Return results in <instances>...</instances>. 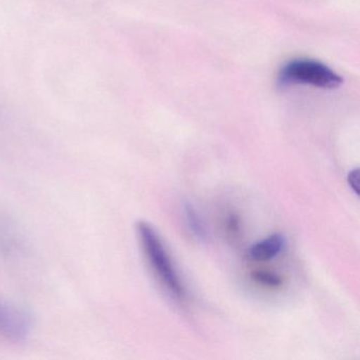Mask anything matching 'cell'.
Returning <instances> with one entry per match:
<instances>
[{
	"mask_svg": "<svg viewBox=\"0 0 360 360\" xmlns=\"http://www.w3.org/2000/svg\"><path fill=\"white\" fill-rule=\"evenodd\" d=\"M183 216H184L185 224L191 235L198 241H205L207 237L205 224L202 220L201 216L197 212L193 204L185 202L183 205Z\"/></svg>",
	"mask_w": 360,
	"mask_h": 360,
	"instance_id": "6",
	"label": "cell"
},
{
	"mask_svg": "<svg viewBox=\"0 0 360 360\" xmlns=\"http://www.w3.org/2000/svg\"><path fill=\"white\" fill-rule=\"evenodd\" d=\"M252 280L260 285L269 288H278L283 284V278L279 274L269 271H255L252 274Z\"/></svg>",
	"mask_w": 360,
	"mask_h": 360,
	"instance_id": "7",
	"label": "cell"
},
{
	"mask_svg": "<svg viewBox=\"0 0 360 360\" xmlns=\"http://www.w3.org/2000/svg\"><path fill=\"white\" fill-rule=\"evenodd\" d=\"M285 237L283 235L279 233H273L252 244L246 252V257L248 260L255 261V262L273 260L281 254L282 250L285 248Z\"/></svg>",
	"mask_w": 360,
	"mask_h": 360,
	"instance_id": "5",
	"label": "cell"
},
{
	"mask_svg": "<svg viewBox=\"0 0 360 360\" xmlns=\"http://www.w3.org/2000/svg\"><path fill=\"white\" fill-rule=\"evenodd\" d=\"M347 183L356 195H359V170L358 168L351 170L347 174Z\"/></svg>",
	"mask_w": 360,
	"mask_h": 360,
	"instance_id": "9",
	"label": "cell"
},
{
	"mask_svg": "<svg viewBox=\"0 0 360 360\" xmlns=\"http://www.w3.org/2000/svg\"><path fill=\"white\" fill-rule=\"evenodd\" d=\"M225 231H226L227 237L231 239L236 240L240 237L241 233V221L239 217L235 212H231L227 214L226 220L224 225Z\"/></svg>",
	"mask_w": 360,
	"mask_h": 360,
	"instance_id": "8",
	"label": "cell"
},
{
	"mask_svg": "<svg viewBox=\"0 0 360 360\" xmlns=\"http://www.w3.org/2000/svg\"><path fill=\"white\" fill-rule=\"evenodd\" d=\"M27 252V240L9 214L0 210V259L15 260Z\"/></svg>",
	"mask_w": 360,
	"mask_h": 360,
	"instance_id": "4",
	"label": "cell"
},
{
	"mask_svg": "<svg viewBox=\"0 0 360 360\" xmlns=\"http://www.w3.org/2000/svg\"><path fill=\"white\" fill-rule=\"evenodd\" d=\"M139 241L145 258L160 283L164 286L168 294L181 301L184 299L185 288L180 275L164 246L159 233L147 222L136 225Z\"/></svg>",
	"mask_w": 360,
	"mask_h": 360,
	"instance_id": "1",
	"label": "cell"
},
{
	"mask_svg": "<svg viewBox=\"0 0 360 360\" xmlns=\"http://www.w3.org/2000/svg\"><path fill=\"white\" fill-rule=\"evenodd\" d=\"M32 330V316L25 307L0 299V339L12 343L25 342Z\"/></svg>",
	"mask_w": 360,
	"mask_h": 360,
	"instance_id": "3",
	"label": "cell"
},
{
	"mask_svg": "<svg viewBox=\"0 0 360 360\" xmlns=\"http://www.w3.org/2000/svg\"><path fill=\"white\" fill-rule=\"evenodd\" d=\"M342 84V77L330 67L309 58L290 60L282 67L277 77V85L280 88L307 85L320 89L334 90Z\"/></svg>",
	"mask_w": 360,
	"mask_h": 360,
	"instance_id": "2",
	"label": "cell"
}]
</instances>
